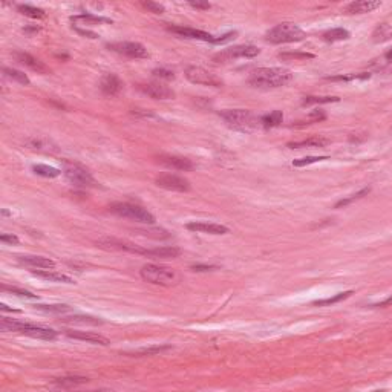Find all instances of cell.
Wrapping results in <instances>:
<instances>
[{"instance_id":"obj_1","label":"cell","mask_w":392,"mask_h":392,"mask_svg":"<svg viewBox=\"0 0 392 392\" xmlns=\"http://www.w3.org/2000/svg\"><path fill=\"white\" fill-rule=\"evenodd\" d=\"M293 80V74L288 69L282 68H259L255 69L250 77L248 83L258 89H276L288 85Z\"/></svg>"},{"instance_id":"obj_2","label":"cell","mask_w":392,"mask_h":392,"mask_svg":"<svg viewBox=\"0 0 392 392\" xmlns=\"http://www.w3.org/2000/svg\"><path fill=\"white\" fill-rule=\"evenodd\" d=\"M219 115L229 127L239 132H253L259 126H262L261 118L245 109H226L221 110Z\"/></svg>"},{"instance_id":"obj_3","label":"cell","mask_w":392,"mask_h":392,"mask_svg":"<svg viewBox=\"0 0 392 392\" xmlns=\"http://www.w3.org/2000/svg\"><path fill=\"white\" fill-rule=\"evenodd\" d=\"M0 328L4 331H14V332H20V334L30 335L34 339H42V340H54L57 337V331H54L51 328H45V326L26 323V322H19V320L8 319V317H2V320H0Z\"/></svg>"},{"instance_id":"obj_4","label":"cell","mask_w":392,"mask_h":392,"mask_svg":"<svg viewBox=\"0 0 392 392\" xmlns=\"http://www.w3.org/2000/svg\"><path fill=\"white\" fill-rule=\"evenodd\" d=\"M305 37H306L305 31L300 30L296 23H291V22L279 23L265 34V40L270 42V43H274V45L302 42Z\"/></svg>"},{"instance_id":"obj_5","label":"cell","mask_w":392,"mask_h":392,"mask_svg":"<svg viewBox=\"0 0 392 392\" xmlns=\"http://www.w3.org/2000/svg\"><path fill=\"white\" fill-rule=\"evenodd\" d=\"M141 277L153 285H161V287H170L178 282V274L164 265H156V264H147L141 268L139 271Z\"/></svg>"},{"instance_id":"obj_6","label":"cell","mask_w":392,"mask_h":392,"mask_svg":"<svg viewBox=\"0 0 392 392\" xmlns=\"http://www.w3.org/2000/svg\"><path fill=\"white\" fill-rule=\"evenodd\" d=\"M63 173L66 176V179L74 184L75 187L80 188H88V187H97V181L95 178L91 175V172L83 167L78 162H72V161H63Z\"/></svg>"},{"instance_id":"obj_7","label":"cell","mask_w":392,"mask_h":392,"mask_svg":"<svg viewBox=\"0 0 392 392\" xmlns=\"http://www.w3.org/2000/svg\"><path fill=\"white\" fill-rule=\"evenodd\" d=\"M109 210L121 218H127L141 224H153L155 222V216L147 212L146 209H143L141 206L136 204H130V203H115L109 207Z\"/></svg>"},{"instance_id":"obj_8","label":"cell","mask_w":392,"mask_h":392,"mask_svg":"<svg viewBox=\"0 0 392 392\" xmlns=\"http://www.w3.org/2000/svg\"><path fill=\"white\" fill-rule=\"evenodd\" d=\"M261 54V49L253 45H239L229 49H224L213 55V62L216 63H227L236 59H253Z\"/></svg>"},{"instance_id":"obj_9","label":"cell","mask_w":392,"mask_h":392,"mask_svg":"<svg viewBox=\"0 0 392 392\" xmlns=\"http://www.w3.org/2000/svg\"><path fill=\"white\" fill-rule=\"evenodd\" d=\"M185 78L193 85H203V86H212V88L222 86L221 78H218L215 74L209 72L201 66H188L185 69Z\"/></svg>"},{"instance_id":"obj_10","label":"cell","mask_w":392,"mask_h":392,"mask_svg":"<svg viewBox=\"0 0 392 392\" xmlns=\"http://www.w3.org/2000/svg\"><path fill=\"white\" fill-rule=\"evenodd\" d=\"M107 48L114 52H118L121 55L130 57V59H146L149 55L147 49L136 42H115L107 43Z\"/></svg>"},{"instance_id":"obj_11","label":"cell","mask_w":392,"mask_h":392,"mask_svg":"<svg viewBox=\"0 0 392 392\" xmlns=\"http://www.w3.org/2000/svg\"><path fill=\"white\" fill-rule=\"evenodd\" d=\"M155 184L161 188L172 190V191H188L190 190V182L184 176L173 175V173H164L156 176Z\"/></svg>"},{"instance_id":"obj_12","label":"cell","mask_w":392,"mask_h":392,"mask_svg":"<svg viewBox=\"0 0 392 392\" xmlns=\"http://www.w3.org/2000/svg\"><path fill=\"white\" fill-rule=\"evenodd\" d=\"M138 88H139L141 92H144L146 95H149L153 100H172V98H175V92L169 86H165L162 83H158V81L139 85Z\"/></svg>"},{"instance_id":"obj_13","label":"cell","mask_w":392,"mask_h":392,"mask_svg":"<svg viewBox=\"0 0 392 392\" xmlns=\"http://www.w3.org/2000/svg\"><path fill=\"white\" fill-rule=\"evenodd\" d=\"M167 30L170 33H175L181 37H185V39H196V40H203V42H210V43H215V39L212 34L206 33V31H201V30H194V28H188V26H175V25H170L167 26Z\"/></svg>"},{"instance_id":"obj_14","label":"cell","mask_w":392,"mask_h":392,"mask_svg":"<svg viewBox=\"0 0 392 392\" xmlns=\"http://www.w3.org/2000/svg\"><path fill=\"white\" fill-rule=\"evenodd\" d=\"M13 57H14L19 63L25 65L26 68L36 71L37 74H49V68H48L43 62H40L39 59H36L34 55H31V54H28V52L16 51V52L13 54Z\"/></svg>"},{"instance_id":"obj_15","label":"cell","mask_w":392,"mask_h":392,"mask_svg":"<svg viewBox=\"0 0 392 392\" xmlns=\"http://www.w3.org/2000/svg\"><path fill=\"white\" fill-rule=\"evenodd\" d=\"M187 230L196 232V233H209V235H226L229 233V229L221 224H213V222H203V221H194L188 222Z\"/></svg>"},{"instance_id":"obj_16","label":"cell","mask_w":392,"mask_h":392,"mask_svg":"<svg viewBox=\"0 0 392 392\" xmlns=\"http://www.w3.org/2000/svg\"><path fill=\"white\" fill-rule=\"evenodd\" d=\"M158 161L161 164H164L169 169H175V170H191L194 167L193 161L184 156H173V155H159Z\"/></svg>"},{"instance_id":"obj_17","label":"cell","mask_w":392,"mask_h":392,"mask_svg":"<svg viewBox=\"0 0 392 392\" xmlns=\"http://www.w3.org/2000/svg\"><path fill=\"white\" fill-rule=\"evenodd\" d=\"M66 335H68L69 339L81 340V342L92 343V345H101V346L109 345V340H107L104 335H101V334H95V332H86V331H66Z\"/></svg>"},{"instance_id":"obj_18","label":"cell","mask_w":392,"mask_h":392,"mask_svg":"<svg viewBox=\"0 0 392 392\" xmlns=\"http://www.w3.org/2000/svg\"><path fill=\"white\" fill-rule=\"evenodd\" d=\"M381 2L378 0H357V2L349 4L345 8L346 14H365V13H371L377 8H380Z\"/></svg>"},{"instance_id":"obj_19","label":"cell","mask_w":392,"mask_h":392,"mask_svg":"<svg viewBox=\"0 0 392 392\" xmlns=\"http://www.w3.org/2000/svg\"><path fill=\"white\" fill-rule=\"evenodd\" d=\"M100 88L106 95H117L123 89V81L115 74H106L100 81Z\"/></svg>"},{"instance_id":"obj_20","label":"cell","mask_w":392,"mask_h":392,"mask_svg":"<svg viewBox=\"0 0 392 392\" xmlns=\"http://www.w3.org/2000/svg\"><path fill=\"white\" fill-rule=\"evenodd\" d=\"M17 261L22 265L31 267V268H54L55 264L54 261H51L49 258H43V256H19Z\"/></svg>"},{"instance_id":"obj_21","label":"cell","mask_w":392,"mask_h":392,"mask_svg":"<svg viewBox=\"0 0 392 392\" xmlns=\"http://www.w3.org/2000/svg\"><path fill=\"white\" fill-rule=\"evenodd\" d=\"M89 381L88 377H80V375H66L62 378H55L52 381V384L59 389H71V387H77L80 384H86Z\"/></svg>"},{"instance_id":"obj_22","label":"cell","mask_w":392,"mask_h":392,"mask_svg":"<svg viewBox=\"0 0 392 392\" xmlns=\"http://www.w3.org/2000/svg\"><path fill=\"white\" fill-rule=\"evenodd\" d=\"M331 143V139L325 138V136H310L306 139L302 141H294V143H288L287 146L290 149H302V147H325Z\"/></svg>"},{"instance_id":"obj_23","label":"cell","mask_w":392,"mask_h":392,"mask_svg":"<svg viewBox=\"0 0 392 392\" xmlns=\"http://www.w3.org/2000/svg\"><path fill=\"white\" fill-rule=\"evenodd\" d=\"M181 255V250L178 247H158L147 250L146 256L155 258V259H175Z\"/></svg>"},{"instance_id":"obj_24","label":"cell","mask_w":392,"mask_h":392,"mask_svg":"<svg viewBox=\"0 0 392 392\" xmlns=\"http://www.w3.org/2000/svg\"><path fill=\"white\" fill-rule=\"evenodd\" d=\"M34 276L37 277H42L45 281H49V282H63V284H74V281L66 276V274H62V273H57V271H49V270H33L31 271Z\"/></svg>"},{"instance_id":"obj_25","label":"cell","mask_w":392,"mask_h":392,"mask_svg":"<svg viewBox=\"0 0 392 392\" xmlns=\"http://www.w3.org/2000/svg\"><path fill=\"white\" fill-rule=\"evenodd\" d=\"M349 31H346V30H343V28H334V30H329V31H326V33H323V36H322V39L325 40V42H331V43H334V42H342V40H348L349 39Z\"/></svg>"},{"instance_id":"obj_26","label":"cell","mask_w":392,"mask_h":392,"mask_svg":"<svg viewBox=\"0 0 392 392\" xmlns=\"http://www.w3.org/2000/svg\"><path fill=\"white\" fill-rule=\"evenodd\" d=\"M282 120H284V114H282L281 110H273L271 114L261 117V123H262V126H264L265 129L279 126V124L282 123Z\"/></svg>"},{"instance_id":"obj_27","label":"cell","mask_w":392,"mask_h":392,"mask_svg":"<svg viewBox=\"0 0 392 392\" xmlns=\"http://www.w3.org/2000/svg\"><path fill=\"white\" fill-rule=\"evenodd\" d=\"M170 346L169 345H153V346H147V348H141L138 351H133L132 355L135 357H144V355H158L164 351H169Z\"/></svg>"},{"instance_id":"obj_28","label":"cell","mask_w":392,"mask_h":392,"mask_svg":"<svg viewBox=\"0 0 392 392\" xmlns=\"http://www.w3.org/2000/svg\"><path fill=\"white\" fill-rule=\"evenodd\" d=\"M33 172L36 175H40V176H45V178H57L62 173L59 169L46 165V164H36V165H33Z\"/></svg>"},{"instance_id":"obj_29","label":"cell","mask_w":392,"mask_h":392,"mask_svg":"<svg viewBox=\"0 0 392 392\" xmlns=\"http://www.w3.org/2000/svg\"><path fill=\"white\" fill-rule=\"evenodd\" d=\"M17 11L26 17H31V19H45L46 17V13L40 8H36V7H31V5H19L17 7Z\"/></svg>"},{"instance_id":"obj_30","label":"cell","mask_w":392,"mask_h":392,"mask_svg":"<svg viewBox=\"0 0 392 392\" xmlns=\"http://www.w3.org/2000/svg\"><path fill=\"white\" fill-rule=\"evenodd\" d=\"M372 39L375 43H380V42H386L389 39H392V30L389 28V25L386 23H381L375 28L374 34H372Z\"/></svg>"},{"instance_id":"obj_31","label":"cell","mask_w":392,"mask_h":392,"mask_svg":"<svg viewBox=\"0 0 392 392\" xmlns=\"http://www.w3.org/2000/svg\"><path fill=\"white\" fill-rule=\"evenodd\" d=\"M74 23H85V25H98V23H109L110 20L107 19H103V17H97V16H92V14H81V16H75L71 19Z\"/></svg>"},{"instance_id":"obj_32","label":"cell","mask_w":392,"mask_h":392,"mask_svg":"<svg viewBox=\"0 0 392 392\" xmlns=\"http://www.w3.org/2000/svg\"><path fill=\"white\" fill-rule=\"evenodd\" d=\"M4 72H5V75H7L8 78H13V80H16V81H19L20 85L28 86V85L31 83L30 78H28V75H26L25 72L19 71V69H14V68H4Z\"/></svg>"},{"instance_id":"obj_33","label":"cell","mask_w":392,"mask_h":392,"mask_svg":"<svg viewBox=\"0 0 392 392\" xmlns=\"http://www.w3.org/2000/svg\"><path fill=\"white\" fill-rule=\"evenodd\" d=\"M352 294V291H346V293H339V294H335V296H332V297H328V299H320V300H316V302H313V305H316V306H325V305H332V303H337V302H340V300H345V299H348L349 296Z\"/></svg>"},{"instance_id":"obj_34","label":"cell","mask_w":392,"mask_h":392,"mask_svg":"<svg viewBox=\"0 0 392 392\" xmlns=\"http://www.w3.org/2000/svg\"><path fill=\"white\" fill-rule=\"evenodd\" d=\"M339 98L337 97H305L302 100L303 106H310V104H326V103H337Z\"/></svg>"},{"instance_id":"obj_35","label":"cell","mask_w":392,"mask_h":392,"mask_svg":"<svg viewBox=\"0 0 392 392\" xmlns=\"http://www.w3.org/2000/svg\"><path fill=\"white\" fill-rule=\"evenodd\" d=\"M65 322L69 323H86V325H101L103 320L97 319V317H91V316H72V317H66Z\"/></svg>"},{"instance_id":"obj_36","label":"cell","mask_w":392,"mask_h":392,"mask_svg":"<svg viewBox=\"0 0 392 392\" xmlns=\"http://www.w3.org/2000/svg\"><path fill=\"white\" fill-rule=\"evenodd\" d=\"M34 308L40 310V311H45V313H55V314H63V313H68V311L72 310L68 305H36Z\"/></svg>"},{"instance_id":"obj_37","label":"cell","mask_w":392,"mask_h":392,"mask_svg":"<svg viewBox=\"0 0 392 392\" xmlns=\"http://www.w3.org/2000/svg\"><path fill=\"white\" fill-rule=\"evenodd\" d=\"M369 187L368 188H363V190H360V191H357L355 194H351L349 198H345V200H342V201H339L337 204H335V209H340V207H345V206H348V204H351V203H354V201H358V200H361L365 194H368L369 193Z\"/></svg>"},{"instance_id":"obj_38","label":"cell","mask_w":392,"mask_h":392,"mask_svg":"<svg viewBox=\"0 0 392 392\" xmlns=\"http://www.w3.org/2000/svg\"><path fill=\"white\" fill-rule=\"evenodd\" d=\"M2 290H4V291H7V293H11V294H14V296L23 297V299H37V296H36V294H33V293H30V291H26V290L16 288V287H7V285H4V287H2Z\"/></svg>"},{"instance_id":"obj_39","label":"cell","mask_w":392,"mask_h":392,"mask_svg":"<svg viewBox=\"0 0 392 392\" xmlns=\"http://www.w3.org/2000/svg\"><path fill=\"white\" fill-rule=\"evenodd\" d=\"M371 74H351V75H337V77H326L331 81H349V80H366Z\"/></svg>"},{"instance_id":"obj_40","label":"cell","mask_w":392,"mask_h":392,"mask_svg":"<svg viewBox=\"0 0 392 392\" xmlns=\"http://www.w3.org/2000/svg\"><path fill=\"white\" fill-rule=\"evenodd\" d=\"M313 54L308 52H282L279 54V59L282 60H306V59H313Z\"/></svg>"},{"instance_id":"obj_41","label":"cell","mask_w":392,"mask_h":392,"mask_svg":"<svg viewBox=\"0 0 392 392\" xmlns=\"http://www.w3.org/2000/svg\"><path fill=\"white\" fill-rule=\"evenodd\" d=\"M323 159H328V156H305V158H300V159H294V161H293V165H296V167H303V165H308V164H313V162L323 161Z\"/></svg>"},{"instance_id":"obj_42","label":"cell","mask_w":392,"mask_h":392,"mask_svg":"<svg viewBox=\"0 0 392 392\" xmlns=\"http://www.w3.org/2000/svg\"><path fill=\"white\" fill-rule=\"evenodd\" d=\"M152 74L158 78H162V80H173L175 78V72L167 69V68H156L152 71Z\"/></svg>"},{"instance_id":"obj_43","label":"cell","mask_w":392,"mask_h":392,"mask_svg":"<svg viewBox=\"0 0 392 392\" xmlns=\"http://www.w3.org/2000/svg\"><path fill=\"white\" fill-rule=\"evenodd\" d=\"M141 5H143L146 10H149L150 13H153V14H162V13L165 11V8H164L162 5L155 4V2H141Z\"/></svg>"},{"instance_id":"obj_44","label":"cell","mask_w":392,"mask_h":392,"mask_svg":"<svg viewBox=\"0 0 392 392\" xmlns=\"http://www.w3.org/2000/svg\"><path fill=\"white\" fill-rule=\"evenodd\" d=\"M188 5L191 7V8H194V10H210V4L209 2H203V0H191V2H188Z\"/></svg>"},{"instance_id":"obj_45","label":"cell","mask_w":392,"mask_h":392,"mask_svg":"<svg viewBox=\"0 0 392 392\" xmlns=\"http://www.w3.org/2000/svg\"><path fill=\"white\" fill-rule=\"evenodd\" d=\"M0 241H2V242H5V244H19V238L17 236H14V235H2V236H0Z\"/></svg>"},{"instance_id":"obj_46","label":"cell","mask_w":392,"mask_h":392,"mask_svg":"<svg viewBox=\"0 0 392 392\" xmlns=\"http://www.w3.org/2000/svg\"><path fill=\"white\" fill-rule=\"evenodd\" d=\"M216 267L215 265H193L191 270L193 271H210V270H215Z\"/></svg>"},{"instance_id":"obj_47","label":"cell","mask_w":392,"mask_h":392,"mask_svg":"<svg viewBox=\"0 0 392 392\" xmlns=\"http://www.w3.org/2000/svg\"><path fill=\"white\" fill-rule=\"evenodd\" d=\"M387 305H392V296H389L386 300H383V302H380V303H377V305H372V306H380V308H383V306H387Z\"/></svg>"},{"instance_id":"obj_48","label":"cell","mask_w":392,"mask_h":392,"mask_svg":"<svg viewBox=\"0 0 392 392\" xmlns=\"http://www.w3.org/2000/svg\"><path fill=\"white\" fill-rule=\"evenodd\" d=\"M23 31H25V33H37L39 28H25Z\"/></svg>"},{"instance_id":"obj_49","label":"cell","mask_w":392,"mask_h":392,"mask_svg":"<svg viewBox=\"0 0 392 392\" xmlns=\"http://www.w3.org/2000/svg\"><path fill=\"white\" fill-rule=\"evenodd\" d=\"M386 59H387V60H392V51H389V52L386 54Z\"/></svg>"}]
</instances>
